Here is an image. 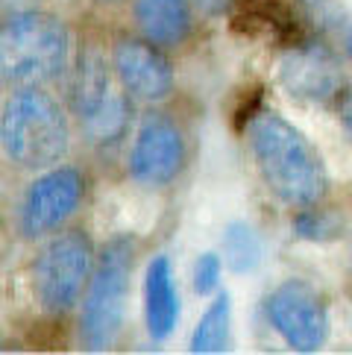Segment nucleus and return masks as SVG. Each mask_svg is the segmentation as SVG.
Returning a JSON list of instances; mask_svg holds the SVG:
<instances>
[{"label":"nucleus","instance_id":"obj_15","mask_svg":"<svg viewBox=\"0 0 352 355\" xmlns=\"http://www.w3.org/2000/svg\"><path fill=\"white\" fill-rule=\"evenodd\" d=\"M223 259L235 273H249L261 261V238L249 223L235 220L223 232Z\"/></svg>","mask_w":352,"mask_h":355},{"label":"nucleus","instance_id":"obj_3","mask_svg":"<svg viewBox=\"0 0 352 355\" xmlns=\"http://www.w3.org/2000/svg\"><path fill=\"white\" fill-rule=\"evenodd\" d=\"M71 65V33L50 12H18L0 21V83L47 85Z\"/></svg>","mask_w":352,"mask_h":355},{"label":"nucleus","instance_id":"obj_21","mask_svg":"<svg viewBox=\"0 0 352 355\" xmlns=\"http://www.w3.org/2000/svg\"><path fill=\"white\" fill-rule=\"evenodd\" d=\"M346 50H349V59H352V30H349V39H346Z\"/></svg>","mask_w":352,"mask_h":355},{"label":"nucleus","instance_id":"obj_18","mask_svg":"<svg viewBox=\"0 0 352 355\" xmlns=\"http://www.w3.org/2000/svg\"><path fill=\"white\" fill-rule=\"evenodd\" d=\"M337 118H341L344 130H346L349 141H352V88H349V92H344L341 100H337Z\"/></svg>","mask_w":352,"mask_h":355},{"label":"nucleus","instance_id":"obj_4","mask_svg":"<svg viewBox=\"0 0 352 355\" xmlns=\"http://www.w3.org/2000/svg\"><path fill=\"white\" fill-rule=\"evenodd\" d=\"M115 65L106 59L103 47L88 42L80 47L71 65V112L80 121L88 144L112 147L130 130L132 103L130 92L118 88Z\"/></svg>","mask_w":352,"mask_h":355},{"label":"nucleus","instance_id":"obj_8","mask_svg":"<svg viewBox=\"0 0 352 355\" xmlns=\"http://www.w3.org/2000/svg\"><path fill=\"white\" fill-rule=\"evenodd\" d=\"M85 197V176L80 168L62 164L47 168L39 180L30 182L27 194L21 200V235L24 238H47L62 230L71 214L80 209Z\"/></svg>","mask_w":352,"mask_h":355},{"label":"nucleus","instance_id":"obj_14","mask_svg":"<svg viewBox=\"0 0 352 355\" xmlns=\"http://www.w3.org/2000/svg\"><path fill=\"white\" fill-rule=\"evenodd\" d=\"M229 332H232V302L229 294H218L209 302V309L200 317V323L191 335V352L211 355L229 349Z\"/></svg>","mask_w":352,"mask_h":355},{"label":"nucleus","instance_id":"obj_20","mask_svg":"<svg viewBox=\"0 0 352 355\" xmlns=\"http://www.w3.org/2000/svg\"><path fill=\"white\" fill-rule=\"evenodd\" d=\"M94 3H103V6H112V3H121V0H94Z\"/></svg>","mask_w":352,"mask_h":355},{"label":"nucleus","instance_id":"obj_19","mask_svg":"<svg viewBox=\"0 0 352 355\" xmlns=\"http://www.w3.org/2000/svg\"><path fill=\"white\" fill-rule=\"evenodd\" d=\"M194 3L203 9V12H223L226 6L232 3V0H194Z\"/></svg>","mask_w":352,"mask_h":355},{"label":"nucleus","instance_id":"obj_1","mask_svg":"<svg viewBox=\"0 0 352 355\" xmlns=\"http://www.w3.org/2000/svg\"><path fill=\"white\" fill-rule=\"evenodd\" d=\"M249 147L264 185L285 206L306 209L323 202L329 191L326 164L308 138L273 112L256 115L249 123Z\"/></svg>","mask_w":352,"mask_h":355},{"label":"nucleus","instance_id":"obj_2","mask_svg":"<svg viewBox=\"0 0 352 355\" xmlns=\"http://www.w3.org/2000/svg\"><path fill=\"white\" fill-rule=\"evenodd\" d=\"M68 112L44 85H18L0 109V150L27 171H47L68 156Z\"/></svg>","mask_w":352,"mask_h":355},{"label":"nucleus","instance_id":"obj_9","mask_svg":"<svg viewBox=\"0 0 352 355\" xmlns=\"http://www.w3.org/2000/svg\"><path fill=\"white\" fill-rule=\"evenodd\" d=\"M185 135L179 123L168 115H147L135 130L127 168L130 176L144 188H165L185 168Z\"/></svg>","mask_w":352,"mask_h":355},{"label":"nucleus","instance_id":"obj_12","mask_svg":"<svg viewBox=\"0 0 352 355\" xmlns=\"http://www.w3.org/2000/svg\"><path fill=\"white\" fill-rule=\"evenodd\" d=\"M144 320L153 340H168L179 323V294L168 256H153L144 270Z\"/></svg>","mask_w":352,"mask_h":355},{"label":"nucleus","instance_id":"obj_22","mask_svg":"<svg viewBox=\"0 0 352 355\" xmlns=\"http://www.w3.org/2000/svg\"><path fill=\"white\" fill-rule=\"evenodd\" d=\"M349 270H352V238H349Z\"/></svg>","mask_w":352,"mask_h":355},{"label":"nucleus","instance_id":"obj_13","mask_svg":"<svg viewBox=\"0 0 352 355\" xmlns=\"http://www.w3.org/2000/svg\"><path fill=\"white\" fill-rule=\"evenodd\" d=\"M138 33L159 47H176L191 35V0H132Z\"/></svg>","mask_w":352,"mask_h":355},{"label":"nucleus","instance_id":"obj_11","mask_svg":"<svg viewBox=\"0 0 352 355\" xmlns=\"http://www.w3.org/2000/svg\"><path fill=\"white\" fill-rule=\"evenodd\" d=\"M279 83L297 100L326 103L341 94L344 73L329 47L317 42H299L288 47L279 59Z\"/></svg>","mask_w":352,"mask_h":355},{"label":"nucleus","instance_id":"obj_10","mask_svg":"<svg viewBox=\"0 0 352 355\" xmlns=\"http://www.w3.org/2000/svg\"><path fill=\"white\" fill-rule=\"evenodd\" d=\"M112 65H115L118 83L127 88L132 100H141V103H161L176 85V73L165 56V47L153 44L144 35L121 39L112 50Z\"/></svg>","mask_w":352,"mask_h":355},{"label":"nucleus","instance_id":"obj_17","mask_svg":"<svg viewBox=\"0 0 352 355\" xmlns=\"http://www.w3.org/2000/svg\"><path fill=\"white\" fill-rule=\"evenodd\" d=\"M220 273H223V261L218 252H203L194 261V291L200 297H211L220 285Z\"/></svg>","mask_w":352,"mask_h":355},{"label":"nucleus","instance_id":"obj_7","mask_svg":"<svg viewBox=\"0 0 352 355\" xmlns=\"http://www.w3.org/2000/svg\"><path fill=\"white\" fill-rule=\"evenodd\" d=\"M267 320L297 352H317L329 338V311L323 297L303 279H288L264 302Z\"/></svg>","mask_w":352,"mask_h":355},{"label":"nucleus","instance_id":"obj_6","mask_svg":"<svg viewBox=\"0 0 352 355\" xmlns=\"http://www.w3.org/2000/svg\"><path fill=\"white\" fill-rule=\"evenodd\" d=\"M94 273V247L85 232H59L39 250L33 261V294L47 314L77 309Z\"/></svg>","mask_w":352,"mask_h":355},{"label":"nucleus","instance_id":"obj_5","mask_svg":"<svg viewBox=\"0 0 352 355\" xmlns=\"http://www.w3.org/2000/svg\"><path fill=\"white\" fill-rule=\"evenodd\" d=\"M135 241L130 235L109 238L97 252L91 282L80 302V347L88 352L109 349L123 332L132 288Z\"/></svg>","mask_w":352,"mask_h":355},{"label":"nucleus","instance_id":"obj_16","mask_svg":"<svg viewBox=\"0 0 352 355\" xmlns=\"http://www.w3.org/2000/svg\"><path fill=\"white\" fill-rule=\"evenodd\" d=\"M341 218L329 209L320 206H306L299 209V214L294 218V232L306 241H332L341 235Z\"/></svg>","mask_w":352,"mask_h":355}]
</instances>
